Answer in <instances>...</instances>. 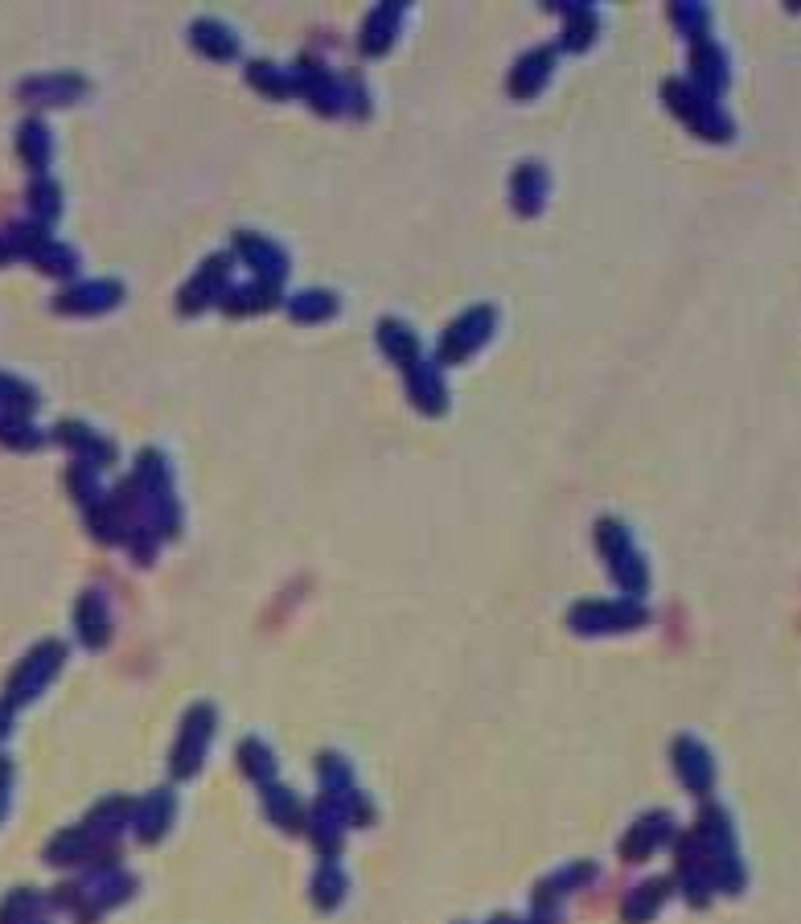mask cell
<instances>
[{
    "label": "cell",
    "mask_w": 801,
    "mask_h": 924,
    "mask_svg": "<svg viewBox=\"0 0 801 924\" xmlns=\"http://www.w3.org/2000/svg\"><path fill=\"white\" fill-rule=\"evenodd\" d=\"M120 300V284L116 280H91V284H79L58 297V309L62 313H103Z\"/></svg>",
    "instance_id": "5b68a950"
},
{
    "label": "cell",
    "mask_w": 801,
    "mask_h": 924,
    "mask_svg": "<svg viewBox=\"0 0 801 924\" xmlns=\"http://www.w3.org/2000/svg\"><path fill=\"white\" fill-rule=\"evenodd\" d=\"M543 193H547V173L543 164H522L514 178V202L522 214H534L539 205H543Z\"/></svg>",
    "instance_id": "7c38bea8"
},
{
    "label": "cell",
    "mask_w": 801,
    "mask_h": 924,
    "mask_svg": "<svg viewBox=\"0 0 801 924\" xmlns=\"http://www.w3.org/2000/svg\"><path fill=\"white\" fill-rule=\"evenodd\" d=\"M268 304H276V288L268 284V280L239 288V292H231V300H227L231 313H256V309H268Z\"/></svg>",
    "instance_id": "ac0fdd59"
},
{
    "label": "cell",
    "mask_w": 801,
    "mask_h": 924,
    "mask_svg": "<svg viewBox=\"0 0 801 924\" xmlns=\"http://www.w3.org/2000/svg\"><path fill=\"white\" fill-rule=\"evenodd\" d=\"M4 259H13V251H9V243H4V234H0V263H4Z\"/></svg>",
    "instance_id": "cb8c5ba5"
},
{
    "label": "cell",
    "mask_w": 801,
    "mask_h": 924,
    "mask_svg": "<svg viewBox=\"0 0 801 924\" xmlns=\"http://www.w3.org/2000/svg\"><path fill=\"white\" fill-rule=\"evenodd\" d=\"M694 91H703L707 99H715L728 87V58L715 41H694Z\"/></svg>",
    "instance_id": "3957f363"
},
{
    "label": "cell",
    "mask_w": 801,
    "mask_h": 924,
    "mask_svg": "<svg viewBox=\"0 0 801 924\" xmlns=\"http://www.w3.org/2000/svg\"><path fill=\"white\" fill-rule=\"evenodd\" d=\"M33 408H38V391L26 386L21 379H13V374H0V411H4V415H17V420H26Z\"/></svg>",
    "instance_id": "9a60e30c"
},
{
    "label": "cell",
    "mask_w": 801,
    "mask_h": 924,
    "mask_svg": "<svg viewBox=\"0 0 801 924\" xmlns=\"http://www.w3.org/2000/svg\"><path fill=\"white\" fill-rule=\"evenodd\" d=\"M29 205H33V218H38V227H50L58 214H62V193H58L54 181H33L29 185Z\"/></svg>",
    "instance_id": "e0dca14e"
},
{
    "label": "cell",
    "mask_w": 801,
    "mask_h": 924,
    "mask_svg": "<svg viewBox=\"0 0 801 924\" xmlns=\"http://www.w3.org/2000/svg\"><path fill=\"white\" fill-rule=\"evenodd\" d=\"M551 67H555V54H551V50H534V54H527L514 67V74H510V91H514V96H522V99L534 96V91H539V87L547 82Z\"/></svg>",
    "instance_id": "9c48e42d"
},
{
    "label": "cell",
    "mask_w": 801,
    "mask_h": 924,
    "mask_svg": "<svg viewBox=\"0 0 801 924\" xmlns=\"http://www.w3.org/2000/svg\"><path fill=\"white\" fill-rule=\"evenodd\" d=\"M379 341H382V350H387L394 362H403V366H411L415 354H420V341H415V333H411L408 325H399V321H382Z\"/></svg>",
    "instance_id": "5bb4252c"
},
{
    "label": "cell",
    "mask_w": 801,
    "mask_h": 924,
    "mask_svg": "<svg viewBox=\"0 0 801 924\" xmlns=\"http://www.w3.org/2000/svg\"><path fill=\"white\" fill-rule=\"evenodd\" d=\"M489 329H493V313H489V309L464 313L461 321L444 333V341H440V358H444V362H461V358H469L477 345L489 338Z\"/></svg>",
    "instance_id": "7a4b0ae2"
},
{
    "label": "cell",
    "mask_w": 801,
    "mask_h": 924,
    "mask_svg": "<svg viewBox=\"0 0 801 924\" xmlns=\"http://www.w3.org/2000/svg\"><path fill=\"white\" fill-rule=\"evenodd\" d=\"M193 46L206 50L210 58H234L239 54V38H234L227 26H218V21H198V26H193Z\"/></svg>",
    "instance_id": "4fadbf2b"
},
{
    "label": "cell",
    "mask_w": 801,
    "mask_h": 924,
    "mask_svg": "<svg viewBox=\"0 0 801 924\" xmlns=\"http://www.w3.org/2000/svg\"><path fill=\"white\" fill-rule=\"evenodd\" d=\"M674 26L687 33L691 41H703L707 38V26H711V13L707 9H699V4H674Z\"/></svg>",
    "instance_id": "44dd1931"
},
{
    "label": "cell",
    "mask_w": 801,
    "mask_h": 924,
    "mask_svg": "<svg viewBox=\"0 0 801 924\" xmlns=\"http://www.w3.org/2000/svg\"><path fill=\"white\" fill-rule=\"evenodd\" d=\"M87 91V82L79 74H41V79H29L21 87V96L33 99V103H50V108H62V103H74V99Z\"/></svg>",
    "instance_id": "8992f818"
},
{
    "label": "cell",
    "mask_w": 801,
    "mask_h": 924,
    "mask_svg": "<svg viewBox=\"0 0 801 924\" xmlns=\"http://www.w3.org/2000/svg\"><path fill=\"white\" fill-rule=\"evenodd\" d=\"M234 251L256 268L268 284H276L280 275L288 272V259H284V251L276 243H268V239H259V234H251V231H243V234H234Z\"/></svg>",
    "instance_id": "277c9868"
},
{
    "label": "cell",
    "mask_w": 801,
    "mask_h": 924,
    "mask_svg": "<svg viewBox=\"0 0 801 924\" xmlns=\"http://www.w3.org/2000/svg\"><path fill=\"white\" fill-rule=\"evenodd\" d=\"M17 152H21V161H26L33 173H46L50 152H54V144H50V128L41 120H26L21 123V132H17Z\"/></svg>",
    "instance_id": "ba28073f"
},
{
    "label": "cell",
    "mask_w": 801,
    "mask_h": 924,
    "mask_svg": "<svg viewBox=\"0 0 801 924\" xmlns=\"http://www.w3.org/2000/svg\"><path fill=\"white\" fill-rule=\"evenodd\" d=\"M665 99H670V108L679 111L682 120L691 123L699 137L707 140H728L732 137V120L720 111V103L715 99H707L703 91H694V87H687V82H665Z\"/></svg>",
    "instance_id": "6da1fadb"
},
{
    "label": "cell",
    "mask_w": 801,
    "mask_h": 924,
    "mask_svg": "<svg viewBox=\"0 0 801 924\" xmlns=\"http://www.w3.org/2000/svg\"><path fill=\"white\" fill-rule=\"evenodd\" d=\"M288 309H292L297 321H321V317H329L338 309V300L329 297V292H300V297H292Z\"/></svg>",
    "instance_id": "ffe728a7"
},
{
    "label": "cell",
    "mask_w": 801,
    "mask_h": 924,
    "mask_svg": "<svg viewBox=\"0 0 801 924\" xmlns=\"http://www.w3.org/2000/svg\"><path fill=\"white\" fill-rule=\"evenodd\" d=\"M399 4H387V9H379V13H370L367 29H362V50L367 54H382L387 46H391V33H394V21H399Z\"/></svg>",
    "instance_id": "2e32d148"
},
{
    "label": "cell",
    "mask_w": 801,
    "mask_h": 924,
    "mask_svg": "<svg viewBox=\"0 0 801 924\" xmlns=\"http://www.w3.org/2000/svg\"><path fill=\"white\" fill-rule=\"evenodd\" d=\"M408 386H411V399H415L423 411H440V408H444V382H440V374H435L428 362H411V366H408Z\"/></svg>",
    "instance_id": "8fae6325"
},
{
    "label": "cell",
    "mask_w": 801,
    "mask_h": 924,
    "mask_svg": "<svg viewBox=\"0 0 801 924\" xmlns=\"http://www.w3.org/2000/svg\"><path fill=\"white\" fill-rule=\"evenodd\" d=\"M33 263H38L41 272H50V275H70L74 268H79V255H74L70 247H62V243H54V239H50V243H46L38 255H33Z\"/></svg>",
    "instance_id": "d6986e66"
},
{
    "label": "cell",
    "mask_w": 801,
    "mask_h": 924,
    "mask_svg": "<svg viewBox=\"0 0 801 924\" xmlns=\"http://www.w3.org/2000/svg\"><path fill=\"white\" fill-rule=\"evenodd\" d=\"M292 79H297L300 91L313 99L321 111H338L341 108V87H338V79H333L329 70L313 67V62H304V67H300Z\"/></svg>",
    "instance_id": "52a82bcc"
},
{
    "label": "cell",
    "mask_w": 801,
    "mask_h": 924,
    "mask_svg": "<svg viewBox=\"0 0 801 924\" xmlns=\"http://www.w3.org/2000/svg\"><path fill=\"white\" fill-rule=\"evenodd\" d=\"M222 284H227V259H210L202 272H198V280L186 288V297H181V309H186V313H193V309L210 304V300L222 292Z\"/></svg>",
    "instance_id": "30bf717a"
},
{
    "label": "cell",
    "mask_w": 801,
    "mask_h": 924,
    "mask_svg": "<svg viewBox=\"0 0 801 924\" xmlns=\"http://www.w3.org/2000/svg\"><path fill=\"white\" fill-rule=\"evenodd\" d=\"M679 752H682V773H687V781H691L694 789H707V785H711V764H707L703 747L682 744Z\"/></svg>",
    "instance_id": "7402d4cb"
},
{
    "label": "cell",
    "mask_w": 801,
    "mask_h": 924,
    "mask_svg": "<svg viewBox=\"0 0 801 924\" xmlns=\"http://www.w3.org/2000/svg\"><path fill=\"white\" fill-rule=\"evenodd\" d=\"M251 82L263 87L268 96H288V91H292V74H284V70H276V67H263V62L251 67Z\"/></svg>",
    "instance_id": "603a6c76"
}]
</instances>
